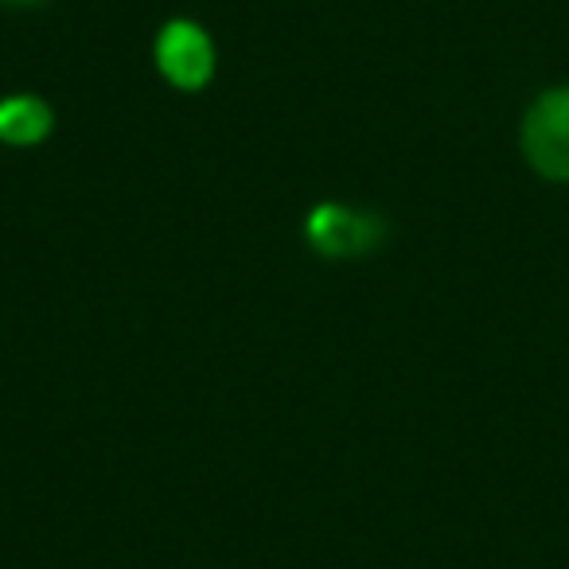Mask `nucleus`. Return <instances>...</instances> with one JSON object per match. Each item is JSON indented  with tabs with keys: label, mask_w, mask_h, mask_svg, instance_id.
<instances>
[{
	"label": "nucleus",
	"mask_w": 569,
	"mask_h": 569,
	"mask_svg": "<svg viewBox=\"0 0 569 569\" xmlns=\"http://www.w3.org/2000/svg\"><path fill=\"white\" fill-rule=\"evenodd\" d=\"M4 4H36V0H4Z\"/></svg>",
	"instance_id": "nucleus-5"
},
{
	"label": "nucleus",
	"mask_w": 569,
	"mask_h": 569,
	"mask_svg": "<svg viewBox=\"0 0 569 569\" xmlns=\"http://www.w3.org/2000/svg\"><path fill=\"white\" fill-rule=\"evenodd\" d=\"M522 152L546 180H569V87L546 90L522 118Z\"/></svg>",
	"instance_id": "nucleus-1"
},
{
	"label": "nucleus",
	"mask_w": 569,
	"mask_h": 569,
	"mask_svg": "<svg viewBox=\"0 0 569 569\" xmlns=\"http://www.w3.org/2000/svg\"><path fill=\"white\" fill-rule=\"evenodd\" d=\"M157 63L164 79L180 90H199L214 71V51L211 40L188 20H176L160 32L157 40Z\"/></svg>",
	"instance_id": "nucleus-2"
},
{
	"label": "nucleus",
	"mask_w": 569,
	"mask_h": 569,
	"mask_svg": "<svg viewBox=\"0 0 569 569\" xmlns=\"http://www.w3.org/2000/svg\"><path fill=\"white\" fill-rule=\"evenodd\" d=\"M51 129V110L40 98H9L0 102V141L9 144H36Z\"/></svg>",
	"instance_id": "nucleus-4"
},
{
	"label": "nucleus",
	"mask_w": 569,
	"mask_h": 569,
	"mask_svg": "<svg viewBox=\"0 0 569 569\" xmlns=\"http://www.w3.org/2000/svg\"><path fill=\"white\" fill-rule=\"evenodd\" d=\"M309 238L328 258H336V253H367L382 242V222L371 219V214L348 211V207L325 203L312 211Z\"/></svg>",
	"instance_id": "nucleus-3"
}]
</instances>
